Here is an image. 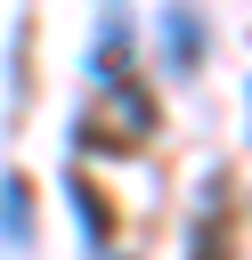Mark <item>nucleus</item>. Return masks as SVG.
<instances>
[{
  "label": "nucleus",
  "mask_w": 252,
  "mask_h": 260,
  "mask_svg": "<svg viewBox=\"0 0 252 260\" xmlns=\"http://www.w3.org/2000/svg\"><path fill=\"white\" fill-rule=\"evenodd\" d=\"M154 122H163V106H154V81H114L106 89V114H81L73 122V138L81 146H114V154H130V146H146L154 138Z\"/></svg>",
  "instance_id": "f257e3e1"
},
{
  "label": "nucleus",
  "mask_w": 252,
  "mask_h": 260,
  "mask_svg": "<svg viewBox=\"0 0 252 260\" xmlns=\"http://www.w3.org/2000/svg\"><path fill=\"white\" fill-rule=\"evenodd\" d=\"M130 49H138V16H130V8H106V16H98V32H89V81H98V89L130 81V73H138V65H130Z\"/></svg>",
  "instance_id": "f03ea898"
},
{
  "label": "nucleus",
  "mask_w": 252,
  "mask_h": 260,
  "mask_svg": "<svg viewBox=\"0 0 252 260\" xmlns=\"http://www.w3.org/2000/svg\"><path fill=\"white\" fill-rule=\"evenodd\" d=\"M154 41H163V73H195L211 49V24L203 8H154Z\"/></svg>",
  "instance_id": "7ed1b4c3"
},
{
  "label": "nucleus",
  "mask_w": 252,
  "mask_h": 260,
  "mask_svg": "<svg viewBox=\"0 0 252 260\" xmlns=\"http://www.w3.org/2000/svg\"><path fill=\"white\" fill-rule=\"evenodd\" d=\"M65 203H73V228H81L89 260H114V203H106V187H89L81 171H65Z\"/></svg>",
  "instance_id": "20e7f679"
},
{
  "label": "nucleus",
  "mask_w": 252,
  "mask_h": 260,
  "mask_svg": "<svg viewBox=\"0 0 252 260\" xmlns=\"http://www.w3.org/2000/svg\"><path fill=\"white\" fill-rule=\"evenodd\" d=\"M0 244H8V252L33 244V179H24L16 162L0 171Z\"/></svg>",
  "instance_id": "39448f33"
}]
</instances>
